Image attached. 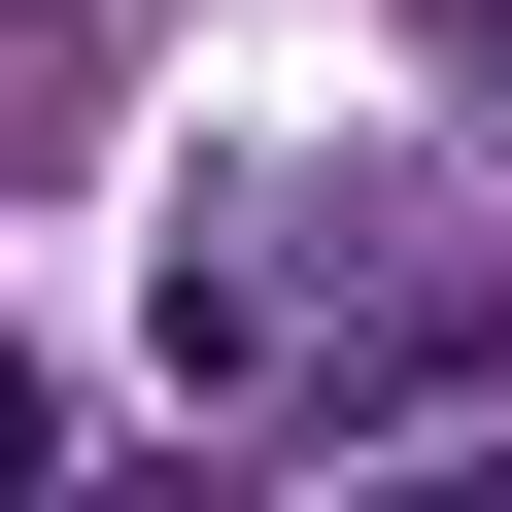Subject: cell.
Returning <instances> with one entry per match:
<instances>
[{
    "instance_id": "6da1fadb",
    "label": "cell",
    "mask_w": 512,
    "mask_h": 512,
    "mask_svg": "<svg viewBox=\"0 0 512 512\" xmlns=\"http://www.w3.org/2000/svg\"><path fill=\"white\" fill-rule=\"evenodd\" d=\"M69 103H103V35H35V0H0V171H69Z\"/></svg>"
},
{
    "instance_id": "7a4b0ae2",
    "label": "cell",
    "mask_w": 512,
    "mask_h": 512,
    "mask_svg": "<svg viewBox=\"0 0 512 512\" xmlns=\"http://www.w3.org/2000/svg\"><path fill=\"white\" fill-rule=\"evenodd\" d=\"M410 35H444V103H478V137H512V0H410Z\"/></svg>"
},
{
    "instance_id": "3957f363",
    "label": "cell",
    "mask_w": 512,
    "mask_h": 512,
    "mask_svg": "<svg viewBox=\"0 0 512 512\" xmlns=\"http://www.w3.org/2000/svg\"><path fill=\"white\" fill-rule=\"evenodd\" d=\"M342 512H512V478H342Z\"/></svg>"
}]
</instances>
